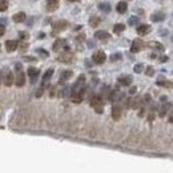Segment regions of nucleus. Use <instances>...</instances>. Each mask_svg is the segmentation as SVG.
<instances>
[{
    "label": "nucleus",
    "instance_id": "obj_1",
    "mask_svg": "<svg viewBox=\"0 0 173 173\" xmlns=\"http://www.w3.org/2000/svg\"><path fill=\"white\" fill-rule=\"evenodd\" d=\"M91 107H93L95 111H96L97 113H103V111H104L103 99H101L100 96H93L91 99Z\"/></svg>",
    "mask_w": 173,
    "mask_h": 173
},
{
    "label": "nucleus",
    "instance_id": "obj_2",
    "mask_svg": "<svg viewBox=\"0 0 173 173\" xmlns=\"http://www.w3.org/2000/svg\"><path fill=\"white\" fill-rule=\"evenodd\" d=\"M20 68H21L20 64L16 65V69H19V71H16V77L14 79L15 84H16L17 86H23L24 84H26V75H24V72L20 69Z\"/></svg>",
    "mask_w": 173,
    "mask_h": 173
},
{
    "label": "nucleus",
    "instance_id": "obj_3",
    "mask_svg": "<svg viewBox=\"0 0 173 173\" xmlns=\"http://www.w3.org/2000/svg\"><path fill=\"white\" fill-rule=\"evenodd\" d=\"M2 81L4 83L5 86H11L14 84V75H12L11 71H4L3 72V76H2Z\"/></svg>",
    "mask_w": 173,
    "mask_h": 173
},
{
    "label": "nucleus",
    "instance_id": "obj_4",
    "mask_svg": "<svg viewBox=\"0 0 173 173\" xmlns=\"http://www.w3.org/2000/svg\"><path fill=\"white\" fill-rule=\"evenodd\" d=\"M92 60H93L96 64H103L104 61L107 60V55L104 53L103 51H97V52H95V53H93Z\"/></svg>",
    "mask_w": 173,
    "mask_h": 173
},
{
    "label": "nucleus",
    "instance_id": "obj_5",
    "mask_svg": "<svg viewBox=\"0 0 173 173\" xmlns=\"http://www.w3.org/2000/svg\"><path fill=\"white\" fill-rule=\"evenodd\" d=\"M144 48V41L141 39H136L133 43H132V47H131V51L133 52V53H137V52H140L141 49Z\"/></svg>",
    "mask_w": 173,
    "mask_h": 173
},
{
    "label": "nucleus",
    "instance_id": "obj_6",
    "mask_svg": "<svg viewBox=\"0 0 173 173\" xmlns=\"http://www.w3.org/2000/svg\"><path fill=\"white\" fill-rule=\"evenodd\" d=\"M5 49L7 52H14L17 49V41L16 40H7L5 41Z\"/></svg>",
    "mask_w": 173,
    "mask_h": 173
},
{
    "label": "nucleus",
    "instance_id": "obj_7",
    "mask_svg": "<svg viewBox=\"0 0 173 173\" xmlns=\"http://www.w3.org/2000/svg\"><path fill=\"white\" fill-rule=\"evenodd\" d=\"M59 5H60L59 0H48L47 2V10L49 12H55L59 8Z\"/></svg>",
    "mask_w": 173,
    "mask_h": 173
},
{
    "label": "nucleus",
    "instance_id": "obj_8",
    "mask_svg": "<svg viewBox=\"0 0 173 173\" xmlns=\"http://www.w3.org/2000/svg\"><path fill=\"white\" fill-rule=\"evenodd\" d=\"M65 49V52H64V53H61L60 56H59V60L60 61H64V63H69L71 60H72V53H71L69 51H67V48H64Z\"/></svg>",
    "mask_w": 173,
    "mask_h": 173
},
{
    "label": "nucleus",
    "instance_id": "obj_9",
    "mask_svg": "<svg viewBox=\"0 0 173 173\" xmlns=\"http://www.w3.org/2000/svg\"><path fill=\"white\" fill-rule=\"evenodd\" d=\"M67 27H68V23L65 20H59L53 24V28L56 31H63V29H65Z\"/></svg>",
    "mask_w": 173,
    "mask_h": 173
},
{
    "label": "nucleus",
    "instance_id": "obj_10",
    "mask_svg": "<svg viewBox=\"0 0 173 173\" xmlns=\"http://www.w3.org/2000/svg\"><path fill=\"white\" fill-rule=\"evenodd\" d=\"M149 32H150V26H138L137 27V33L140 36L148 35Z\"/></svg>",
    "mask_w": 173,
    "mask_h": 173
},
{
    "label": "nucleus",
    "instance_id": "obj_11",
    "mask_svg": "<svg viewBox=\"0 0 173 173\" xmlns=\"http://www.w3.org/2000/svg\"><path fill=\"white\" fill-rule=\"evenodd\" d=\"M64 45H65V40H64V39H57L56 41H55V44H53V51L59 52L61 48L64 47Z\"/></svg>",
    "mask_w": 173,
    "mask_h": 173
},
{
    "label": "nucleus",
    "instance_id": "obj_12",
    "mask_svg": "<svg viewBox=\"0 0 173 173\" xmlns=\"http://www.w3.org/2000/svg\"><path fill=\"white\" fill-rule=\"evenodd\" d=\"M120 117H121V108L120 107H113L112 108V119L113 120H120Z\"/></svg>",
    "mask_w": 173,
    "mask_h": 173
},
{
    "label": "nucleus",
    "instance_id": "obj_13",
    "mask_svg": "<svg viewBox=\"0 0 173 173\" xmlns=\"http://www.w3.org/2000/svg\"><path fill=\"white\" fill-rule=\"evenodd\" d=\"M95 38L99 40H108L109 39V33H107L105 31H97V32L95 33Z\"/></svg>",
    "mask_w": 173,
    "mask_h": 173
},
{
    "label": "nucleus",
    "instance_id": "obj_14",
    "mask_svg": "<svg viewBox=\"0 0 173 173\" xmlns=\"http://www.w3.org/2000/svg\"><path fill=\"white\" fill-rule=\"evenodd\" d=\"M12 19H14L15 23H21V21L26 20V14H24V12H19V14H15L14 16H12Z\"/></svg>",
    "mask_w": 173,
    "mask_h": 173
},
{
    "label": "nucleus",
    "instance_id": "obj_15",
    "mask_svg": "<svg viewBox=\"0 0 173 173\" xmlns=\"http://www.w3.org/2000/svg\"><path fill=\"white\" fill-rule=\"evenodd\" d=\"M52 75H53V69H48L47 72L44 73V76H43V86H45L48 84V80L52 77Z\"/></svg>",
    "mask_w": 173,
    "mask_h": 173
},
{
    "label": "nucleus",
    "instance_id": "obj_16",
    "mask_svg": "<svg viewBox=\"0 0 173 173\" xmlns=\"http://www.w3.org/2000/svg\"><path fill=\"white\" fill-rule=\"evenodd\" d=\"M131 81H132V77L131 76H121V77H119V83L121 85H131Z\"/></svg>",
    "mask_w": 173,
    "mask_h": 173
},
{
    "label": "nucleus",
    "instance_id": "obj_17",
    "mask_svg": "<svg viewBox=\"0 0 173 173\" xmlns=\"http://www.w3.org/2000/svg\"><path fill=\"white\" fill-rule=\"evenodd\" d=\"M116 10H117V12H119V14H125L126 10H128V5H126L125 2H120L119 4H117Z\"/></svg>",
    "mask_w": 173,
    "mask_h": 173
},
{
    "label": "nucleus",
    "instance_id": "obj_18",
    "mask_svg": "<svg viewBox=\"0 0 173 173\" xmlns=\"http://www.w3.org/2000/svg\"><path fill=\"white\" fill-rule=\"evenodd\" d=\"M149 47L152 49H156V51H164V45L159 41H150L149 43Z\"/></svg>",
    "mask_w": 173,
    "mask_h": 173
},
{
    "label": "nucleus",
    "instance_id": "obj_19",
    "mask_svg": "<svg viewBox=\"0 0 173 173\" xmlns=\"http://www.w3.org/2000/svg\"><path fill=\"white\" fill-rule=\"evenodd\" d=\"M100 21H101V19L99 16H92L91 19H89V24H91L92 28H96L99 24H100Z\"/></svg>",
    "mask_w": 173,
    "mask_h": 173
},
{
    "label": "nucleus",
    "instance_id": "obj_20",
    "mask_svg": "<svg viewBox=\"0 0 173 173\" xmlns=\"http://www.w3.org/2000/svg\"><path fill=\"white\" fill-rule=\"evenodd\" d=\"M124 29H125V26L121 23H117L116 26L113 27V32L115 33H121V32H124Z\"/></svg>",
    "mask_w": 173,
    "mask_h": 173
},
{
    "label": "nucleus",
    "instance_id": "obj_21",
    "mask_svg": "<svg viewBox=\"0 0 173 173\" xmlns=\"http://www.w3.org/2000/svg\"><path fill=\"white\" fill-rule=\"evenodd\" d=\"M8 0H0V12H4V11H7V8H8Z\"/></svg>",
    "mask_w": 173,
    "mask_h": 173
},
{
    "label": "nucleus",
    "instance_id": "obj_22",
    "mask_svg": "<svg viewBox=\"0 0 173 173\" xmlns=\"http://www.w3.org/2000/svg\"><path fill=\"white\" fill-rule=\"evenodd\" d=\"M28 75L32 77V79H36V76H39V69H36V68H29Z\"/></svg>",
    "mask_w": 173,
    "mask_h": 173
},
{
    "label": "nucleus",
    "instance_id": "obj_23",
    "mask_svg": "<svg viewBox=\"0 0 173 173\" xmlns=\"http://www.w3.org/2000/svg\"><path fill=\"white\" fill-rule=\"evenodd\" d=\"M71 76H72V71H65L61 73V80H68Z\"/></svg>",
    "mask_w": 173,
    "mask_h": 173
},
{
    "label": "nucleus",
    "instance_id": "obj_24",
    "mask_svg": "<svg viewBox=\"0 0 173 173\" xmlns=\"http://www.w3.org/2000/svg\"><path fill=\"white\" fill-rule=\"evenodd\" d=\"M143 69H144L143 64H136V65L133 67V71H135L136 73H141V72H143Z\"/></svg>",
    "mask_w": 173,
    "mask_h": 173
},
{
    "label": "nucleus",
    "instance_id": "obj_25",
    "mask_svg": "<svg viewBox=\"0 0 173 173\" xmlns=\"http://www.w3.org/2000/svg\"><path fill=\"white\" fill-rule=\"evenodd\" d=\"M17 47L20 48V51H26L28 48V43L27 41H21V43H17Z\"/></svg>",
    "mask_w": 173,
    "mask_h": 173
},
{
    "label": "nucleus",
    "instance_id": "obj_26",
    "mask_svg": "<svg viewBox=\"0 0 173 173\" xmlns=\"http://www.w3.org/2000/svg\"><path fill=\"white\" fill-rule=\"evenodd\" d=\"M148 76H153L154 75V71H153V67H147V71H145Z\"/></svg>",
    "mask_w": 173,
    "mask_h": 173
},
{
    "label": "nucleus",
    "instance_id": "obj_27",
    "mask_svg": "<svg viewBox=\"0 0 173 173\" xmlns=\"http://www.w3.org/2000/svg\"><path fill=\"white\" fill-rule=\"evenodd\" d=\"M121 56H120V55H112V56H111V59H112V61H117V59H120Z\"/></svg>",
    "mask_w": 173,
    "mask_h": 173
},
{
    "label": "nucleus",
    "instance_id": "obj_28",
    "mask_svg": "<svg viewBox=\"0 0 173 173\" xmlns=\"http://www.w3.org/2000/svg\"><path fill=\"white\" fill-rule=\"evenodd\" d=\"M5 32V27L4 26H0V36H3Z\"/></svg>",
    "mask_w": 173,
    "mask_h": 173
},
{
    "label": "nucleus",
    "instance_id": "obj_29",
    "mask_svg": "<svg viewBox=\"0 0 173 173\" xmlns=\"http://www.w3.org/2000/svg\"><path fill=\"white\" fill-rule=\"evenodd\" d=\"M136 91H137V88H136V86H132V88H131V91H129V93H131V95H133V93H136Z\"/></svg>",
    "mask_w": 173,
    "mask_h": 173
},
{
    "label": "nucleus",
    "instance_id": "obj_30",
    "mask_svg": "<svg viewBox=\"0 0 173 173\" xmlns=\"http://www.w3.org/2000/svg\"><path fill=\"white\" fill-rule=\"evenodd\" d=\"M41 95H43V88H40L39 91H38V93H36V96L40 97V96H41Z\"/></svg>",
    "mask_w": 173,
    "mask_h": 173
},
{
    "label": "nucleus",
    "instance_id": "obj_31",
    "mask_svg": "<svg viewBox=\"0 0 173 173\" xmlns=\"http://www.w3.org/2000/svg\"><path fill=\"white\" fill-rule=\"evenodd\" d=\"M160 61H162V63H165V61H168V56H162L160 59Z\"/></svg>",
    "mask_w": 173,
    "mask_h": 173
},
{
    "label": "nucleus",
    "instance_id": "obj_32",
    "mask_svg": "<svg viewBox=\"0 0 173 173\" xmlns=\"http://www.w3.org/2000/svg\"><path fill=\"white\" fill-rule=\"evenodd\" d=\"M129 23H131V24H133V23H137V17H136V19H131V21H129Z\"/></svg>",
    "mask_w": 173,
    "mask_h": 173
},
{
    "label": "nucleus",
    "instance_id": "obj_33",
    "mask_svg": "<svg viewBox=\"0 0 173 173\" xmlns=\"http://www.w3.org/2000/svg\"><path fill=\"white\" fill-rule=\"evenodd\" d=\"M68 2H79V0H68Z\"/></svg>",
    "mask_w": 173,
    "mask_h": 173
},
{
    "label": "nucleus",
    "instance_id": "obj_34",
    "mask_svg": "<svg viewBox=\"0 0 173 173\" xmlns=\"http://www.w3.org/2000/svg\"><path fill=\"white\" fill-rule=\"evenodd\" d=\"M0 81H2V73H0Z\"/></svg>",
    "mask_w": 173,
    "mask_h": 173
}]
</instances>
